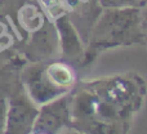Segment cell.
Segmentation results:
<instances>
[{"instance_id": "6da1fadb", "label": "cell", "mask_w": 147, "mask_h": 134, "mask_svg": "<svg viewBox=\"0 0 147 134\" xmlns=\"http://www.w3.org/2000/svg\"><path fill=\"white\" fill-rule=\"evenodd\" d=\"M143 41L145 36L141 28L140 8L106 9L97 18L96 25L92 28L85 59L88 56H94L103 49Z\"/></svg>"}, {"instance_id": "7a4b0ae2", "label": "cell", "mask_w": 147, "mask_h": 134, "mask_svg": "<svg viewBox=\"0 0 147 134\" xmlns=\"http://www.w3.org/2000/svg\"><path fill=\"white\" fill-rule=\"evenodd\" d=\"M39 106H36L27 96L22 83L17 81L10 86L8 97V112L5 132L8 134L31 133L38 115Z\"/></svg>"}, {"instance_id": "3957f363", "label": "cell", "mask_w": 147, "mask_h": 134, "mask_svg": "<svg viewBox=\"0 0 147 134\" xmlns=\"http://www.w3.org/2000/svg\"><path fill=\"white\" fill-rule=\"evenodd\" d=\"M71 120V98L66 93L39 106L31 133L51 134L59 132L69 127Z\"/></svg>"}, {"instance_id": "277c9868", "label": "cell", "mask_w": 147, "mask_h": 134, "mask_svg": "<svg viewBox=\"0 0 147 134\" xmlns=\"http://www.w3.org/2000/svg\"><path fill=\"white\" fill-rule=\"evenodd\" d=\"M21 83L27 96L36 106H41L57 97L66 94L51 81L43 62H32L26 67L21 73Z\"/></svg>"}, {"instance_id": "5b68a950", "label": "cell", "mask_w": 147, "mask_h": 134, "mask_svg": "<svg viewBox=\"0 0 147 134\" xmlns=\"http://www.w3.org/2000/svg\"><path fill=\"white\" fill-rule=\"evenodd\" d=\"M58 49L59 41L56 25L45 20L30 36L25 46V56L30 62H44L51 59Z\"/></svg>"}, {"instance_id": "8992f818", "label": "cell", "mask_w": 147, "mask_h": 134, "mask_svg": "<svg viewBox=\"0 0 147 134\" xmlns=\"http://www.w3.org/2000/svg\"><path fill=\"white\" fill-rule=\"evenodd\" d=\"M56 28L58 34L59 49H61L62 58L67 63H80L85 61V48L79 36L76 26L72 25L67 15H59L56 21Z\"/></svg>"}, {"instance_id": "52a82bcc", "label": "cell", "mask_w": 147, "mask_h": 134, "mask_svg": "<svg viewBox=\"0 0 147 134\" xmlns=\"http://www.w3.org/2000/svg\"><path fill=\"white\" fill-rule=\"evenodd\" d=\"M45 71L52 83L65 93H69L75 84V72L71 68V65L67 62H54L45 65Z\"/></svg>"}, {"instance_id": "ba28073f", "label": "cell", "mask_w": 147, "mask_h": 134, "mask_svg": "<svg viewBox=\"0 0 147 134\" xmlns=\"http://www.w3.org/2000/svg\"><path fill=\"white\" fill-rule=\"evenodd\" d=\"M12 84L0 79V134L5 132V123H7L8 112V97H9Z\"/></svg>"}, {"instance_id": "9c48e42d", "label": "cell", "mask_w": 147, "mask_h": 134, "mask_svg": "<svg viewBox=\"0 0 147 134\" xmlns=\"http://www.w3.org/2000/svg\"><path fill=\"white\" fill-rule=\"evenodd\" d=\"M98 4L105 9H117V8H141L137 0H98Z\"/></svg>"}, {"instance_id": "30bf717a", "label": "cell", "mask_w": 147, "mask_h": 134, "mask_svg": "<svg viewBox=\"0 0 147 134\" xmlns=\"http://www.w3.org/2000/svg\"><path fill=\"white\" fill-rule=\"evenodd\" d=\"M141 28H142L145 40H147V4H146V9L143 12H141Z\"/></svg>"}, {"instance_id": "8fae6325", "label": "cell", "mask_w": 147, "mask_h": 134, "mask_svg": "<svg viewBox=\"0 0 147 134\" xmlns=\"http://www.w3.org/2000/svg\"><path fill=\"white\" fill-rule=\"evenodd\" d=\"M138 3H140V5L141 7H145V5L147 4V0H137Z\"/></svg>"}]
</instances>
